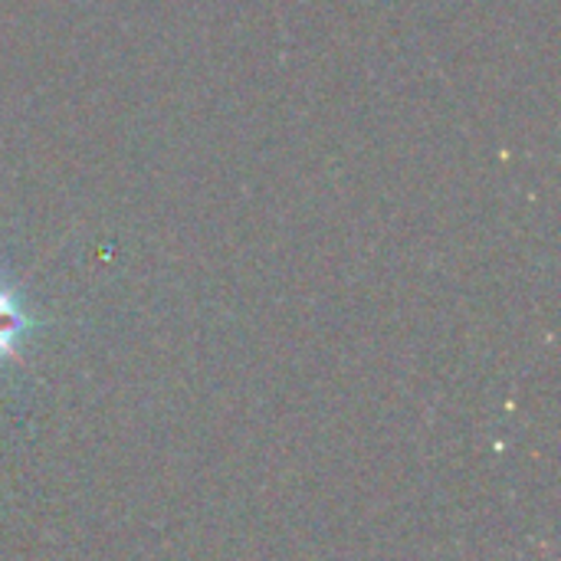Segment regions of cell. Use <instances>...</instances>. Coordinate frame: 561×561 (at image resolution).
<instances>
[{
  "label": "cell",
  "mask_w": 561,
  "mask_h": 561,
  "mask_svg": "<svg viewBox=\"0 0 561 561\" xmlns=\"http://www.w3.org/2000/svg\"><path fill=\"white\" fill-rule=\"evenodd\" d=\"M26 325H30V322H26L23 306L16 302L13 293H7V289L0 286V358H7V355L16 352V345H20Z\"/></svg>",
  "instance_id": "cell-1"
}]
</instances>
